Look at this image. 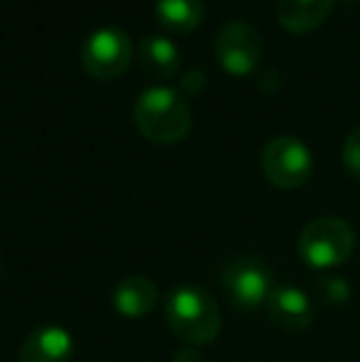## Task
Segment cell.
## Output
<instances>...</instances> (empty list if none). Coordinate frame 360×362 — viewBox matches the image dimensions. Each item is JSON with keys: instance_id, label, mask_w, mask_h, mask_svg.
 Returning a JSON list of instances; mask_svg holds the SVG:
<instances>
[{"instance_id": "obj_1", "label": "cell", "mask_w": 360, "mask_h": 362, "mask_svg": "<svg viewBox=\"0 0 360 362\" xmlns=\"http://www.w3.org/2000/svg\"><path fill=\"white\" fill-rule=\"evenodd\" d=\"M136 129L161 146L178 144L192 126V114L185 99L170 86H149L134 104Z\"/></svg>"}, {"instance_id": "obj_2", "label": "cell", "mask_w": 360, "mask_h": 362, "mask_svg": "<svg viewBox=\"0 0 360 362\" xmlns=\"http://www.w3.org/2000/svg\"><path fill=\"white\" fill-rule=\"evenodd\" d=\"M166 320L187 345H210L220 335V308L205 288L182 284L166 300Z\"/></svg>"}, {"instance_id": "obj_3", "label": "cell", "mask_w": 360, "mask_h": 362, "mask_svg": "<svg viewBox=\"0 0 360 362\" xmlns=\"http://www.w3.org/2000/svg\"><path fill=\"white\" fill-rule=\"evenodd\" d=\"M356 232L341 217H318L298 237V257L311 269H336L351 259Z\"/></svg>"}, {"instance_id": "obj_4", "label": "cell", "mask_w": 360, "mask_h": 362, "mask_svg": "<svg viewBox=\"0 0 360 362\" xmlns=\"http://www.w3.org/2000/svg\"><path fill=\"white\" fill-rule=\"evenodd\" d=\"M222 288L227 298L242 310H255L260 305H267L274 284L272 267L260 257H235L222 267Z\"/></svg>"}, {"instance_id": "obj_5", "label": "cell", "mask_w": 360, "mask_h": 362, "mask_svg": "<svg viewBox=\"0 0 360 362\" xmlns=\"http://www.w3.org/2000/svg\"><path fill=\"white\" fill-rule=\"evenodd\" d=\"M262 173L272 185L281 190L301 187L313 173L311 151L294 136H277L262 148Z\"/></svg>"}, {"instance_id": "obj_6", "label": "cell", "mask_w": 360, "mask_h": 362, "mask_svg": "<svg viewBox=\"0 0 360 362\" xmlns=\"http://www.w3.org/2000/svg\"><path fill=\"white\" fill-rule=\"evenodd\" d=\"M215 54L227 74L247 76L252 74L262 62L265 42L255 25L245 20H232L217 33L215 37Z\"/></svg>"}, {"instance_id": "obj_7", "label": "cell", "mask_w": 360, "mask_h": 362, "mask_svg": "<svg viewBox=\"0 0 360 362\" xmlns=\"http://www.w3.org/2000/svg\"><path fill=\"white\" fill-rule=\"evenodd\" d=\"M134 57L131 37L121 28H99L82 47L84 69L96 79H119Z\"/></svg>"}, {"instance_id": "obj_8", "label": "cell", "mask_w": 360, "mask_h": 362, "mask_svg": "<svg viewBox=\"0 0 360 362\" xmlns=\"http://www.w3.org/2000/svg\"><path fill=\"white\" fill-rule=\"evenodd\" d=\"M267 313L277 328L286 333L306 330L313 320V303L301 288L296 286H277L267 300Z\"/></svg>"}, {"instance_id": "obj_9", "label": "cell", "mask_w": 360, "mask_h": 362, "mask_svg": "<svg viewBox=\"0 0 360 362\" xmlns=\"http://www.w3.org/2000/svg\"><path fill=\"white\" fill-rule=\"evenodd\" d=\"M74 338L62 325H42L25 338L20 362H72Z\"/></svg>"}, {"instance_id": "obj_10", "label": "cell", "mask_w": 360, "mask_h": 362, "mask_svg": "<svg viewBox=\"0 0 360 362\" xmlns=\"http://www.w3.org/2000/svg\"><path fill=\"white\" fill-rule=\"evenodd\" d=\"M156 300H158V288L149 276L121 279L111 293L114 310L124 318H144L153 310Z\"/></svg>"}, {"instance_id": "obj_11", "label": "cell", "mask_w": 360, "mask_h": 362, "mask_svg": "<svg viewBox=\"0 0 360 362\" xmlns=\"http://www.w3.org/2000/svg\"><path fill=\"white\" fill-rule=\"evenodd\" d=\"M333 5L336 0H277V20L289 33L303 35L316 30L328 18Z\"/></svg>"}, {"instance_id": "obj_12", "label": "cell", "mask_w": 360, "mask_h": 362, "mask_svg": "<svg viewBox=\"0 0 360 362\" xmlns=\"http://www.w3.org/2000/svg\"><path fill=\"white\" fill-rule=\"evenodd\" d=\"M139 59L144 69L156 79H173L180 72V52L168 37L146 35L139 45Z\"/></svg>"}, {"instance_id": "obj_13", "label": "cell", "mask_w": 360, "mask_h": 362, "mask_svg": "<svg viewBox=\"0 0 360 362\" xmlns=\"http://www.w3.org/2000/svg\"><path fill=\"white\" fill-rule=\"evenodd\" d=\"M156 18L161 28L175 35H187L202 23V0H156Z\"/></svg>"}, {"instance_id": "obj_14", "label": "cell", "mask_w": 360, "mask_h": 362, "mask_svg": "<svg viewBox=\"0 0 360 362\" xmlns=\"http://www.w3.org/2000/svg\"><path fill=\"white\" fill-rule=\"evenodd\" d=\"M316 293L326 305H346L348 300H351L353 291H351V284H348L346 279L323 276L316 286Z\"/></svg>"}, {"instance_id": "obj_15", "label": "cell", "mask_w": 360, "mask_h": 362, "mask_svg": "<svg viewBox=\"0 0 360 362\" xmlns=\"http://www.w3.org/2000/svg\"><path fill=\"white\" fill-rule=\"evenodd\" d=\"M341 158H343L346 170L351 173L356 180H360V126L348 134L346 144H343V151H341Z\"/></svg>"}, {"instance_id": "obj_16", "label": "cell", "mask_w": 360, "mask_h": 362, "mask_svg": "<svg viewBox=\"0 0 360 362\" xmlns=\"http://www.w3.org/2000/svg\"><path fill=\"white\" fill-rule=\"evenodd\" d=\"M205 86H207V76L202 69H190V72H185L180 76V89L185 91V94L197 96L205 91Z\"/></svg>"}, {"instance_id": "obj_17", "label": "cell", "mask_w": 360, "mask_h": 362, "mask_svg": "<svg viewBox=\"0 0 360 362\" xmlns=\"http://www.w3.org/2000/svg\"><path fill=\"white\" fill-rule=\"evenodd\" d=\"M173 362H200V355L195 350H178L173 355Z\"/></svg>"}]
</instances>
